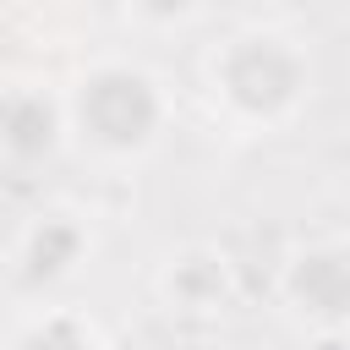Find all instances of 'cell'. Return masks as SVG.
<instances>
[{
    "label": "cell",
    "instance_id": "cell-4",
    "mask_svg": "<svg viewBox=\"0 0 350 350\" xmlns=\"http://www.w3.org/2000/svg\"><path fill=\"white\" fill-rule=\"evenodd\" d=\"M77 257H82V230H77L66 213H49V219L27 235L22 273H27V279H60V273H71Z\"/></svg>",
    "mask_w": 350,
    "mask_h": 350
},
{
    "label": "cell",
    "instance_id": "cell-6",
    "mask_svg": "<svg viewBox=\"0 0 350 350\" xmlns=\"http://www.w3.org/2000/svg\"><path fill=\"white\" fill-rule=\"evenodd\" d=\"M5 350H104V345H98V334H93L88 323H77V317H44V323L22 328Z\"/></svg>",
    "mask_w": 350,
    "mask_h": 350
},
{
    "label": "cell",
    "instance_id": "cell-5",
    "mask_svg": "<svg viewBox=\"0 0 350 350\" xmlns=\"http://www.w3.org/2000/svg\"><path fill=\"white\" fill-rule=\"evenodd\" d=\"M170 295L180 301V306H213L219 295H224V257H213V252H191V257H180L175 268H170Z\"/></svg>",
    "mask_w": 350,
    "mask_h": 350
},
{
    "label": "cell",
    "instance_id": "cell-3",
    "mask_svg": "<svg viewBox=\"0 0 350 350\" xmlns=\"http://www.w3.org/2000/svg\"><path fill=\"white\" fill-rule=\"evenodd\" d=\"M284 306L317 328H350V246L323 241L301 246L284 262Z\"/></svg>",
    "mask_w": 350,
    "mask_h": 350
},
{
    "label": "cell",
    "instance_id": "cell-1",
    "mask_svg": "<svg viewBox=\"0 0 350 350\" xmlns=\"http://www.w3.org/2000/svg\"><path fill=\"white\" fill-rule=\"evenodd\" d=\"M77 131L98 153H142L164 126V98L137 66H98L77 88Z\"/></svg>",
    "mask_w": 350,
    "mask_h": 350
},
{
    "label": "cell",
    "instance_id": "cell-2",
    "mask_svg": "<svg viewBox=\"0 0 350 350\" xmlns=\"http://www.w3.org/2000/svg\"><path fill=\"white\" fill-rule=\"evenodd\" d=\"M213 88L241 120H279L306 93V60L295 55V44L273 33H252L213 60Z\"/></svg>",
    "mask_w": 350,
    "mask_h": 350
}]
</instances>
